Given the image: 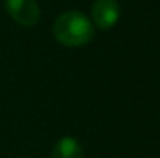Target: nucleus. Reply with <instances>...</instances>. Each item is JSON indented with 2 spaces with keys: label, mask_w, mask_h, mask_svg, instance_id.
<instances>
[{
  "label": "nucleus",
  "mask_w": 160,
  "mask_h": 158,
  "mask_svg": "<svg viewBox=\"0 0 160 158\" xmlns=\"http://www.w3.org/2000/svg\"><path fill=\"white\" fill-rule=\"evenodd\" d=\"M53 36L65 47H82L93 39V23L82 12L68 11L54 20Z\"/></svg>",
  "instance_id": "obj_1"
},
{
  "label": "nucleus",
  "mask_w": 160,
  "mask_h": 158,
  "mask_svg": "<svg viewBox=\"0 0 160 158\" xmlns=\"http://www.w3.org/2000/svg\"><path fill=\"white\" fill-rule=\"evenodd\" d=\"M8 14L22 26H33L39 22L41 11L36 0H5Z\"/></svg>",
  "instance_id": "obj_2"
},
{
  "label": "nucleus",
  "mask_w": 160,
  "mask_h": 158,
  "mask_svg": "<svg viewBox=\"0 0 160 158\" xmlns=\"http://www.w3.org/2000/svg\"><path fill=\"white\" fill-rule=\"evenodd\" d=\"M120 19V5L117 0H97L92 6V20L100 30L112 28Z\"/></svg>",
  "instance_id": "obj_3"
},
{
  "label": "nucleus",
  "mask_w": 160,
  "mask_h": 158,
  "mask_svg": "<svg viewBox=\"0 0 160 158\" xmlns=\"http://www.w3.org/2000/svg\"><path fill=\"white\" fill-rule=\"evenodd\" d=\"M52 158H84V151L75 138L64 136L54 144Z\"/></svg>",
  "instance_id": "obj_4"
}]
</instances>
